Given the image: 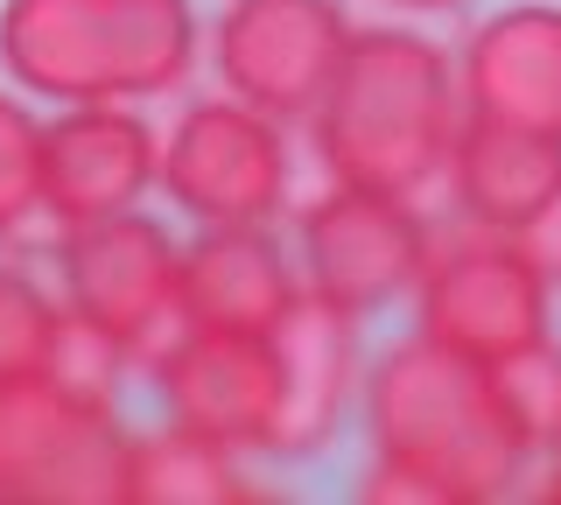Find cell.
<instances>
[{
  "instance_id": "6da1fadb",
  "label": "cell",
  "mask_w": 561,
  "mask_h": 505,
  "mask_svg": "<svg viewBox=\"0 0 561 505\" xmlns=\"http://www.w3.org/2000/svg\"><path fill=\"white\" fill-rule=\"evenodd\" d=\"M456 127H463L456 64L421 28H351L337 78L309 113L323 176L393 197H421L428 183H443Z\"/></svg>"
},
{
  "instance_id": "7a4b0ae2",
  "label": "cell",
  "mask_w": 561,
  "mask_h": 505,
  "mask_svg": "<svg viewBox=\"0 0 561 505\" xmlns=\"http://www.w3.org/2000/svg\"><path fill=\"white\" fill-rule=\"evenodd\" d=\"M365 443L386 463H408L443 492V505H491L519 492L526 463L540 457L505 414L491 365L449 352L435 337H400L365 372Z\"/></svg>"
},
{
  "instance_id": "3957f363",
  "label": "cell",
  "mask_w": 561,
  "mask_h": 505,
  "mask_svg": "<svg viewBox=\"0 0 561 505\" xmlns=\"http://www.w3.org/2000/svg\"><path fill=\"white\" fill-rule=\"evenodd\" d=\"M0 71L35 99H162L197 71L190 0H8Z\"/></svg>"
},
{
  "instance_id": "277c9868",
  "label": "cell",
  "mask_w": 561,
  "mask_h": 505,
  "mask_svg": "<svg viewBox=\"0 0 561 505\" xmlns=\"http://www.w3.org/2000/svg\"><path fill=\"white\" fill-rule=\"evenodd\" d=\"M0 505H134V435L113 393L64 372L0 379Z\"/></svg>"
},
{
  "instance_id": "5b68a950",
  "label": "cell",
  "mask_w": 561,
  "mask_h": 505,
  "mask_svg": "<svg viewBox=\"0 0 561 505\" xmlns=\"http://www.w3.org/2000/svg\"><path fill=\"white\" fill-rule=\"evenodd\" d=\"M57 288L84 323L119 337L127 372H148V379L197 330V317L183 302V246L140 204L113 211V218H92V225H64L57 232Z\"/></svg>"
},
{
  "instance_id": "8992f818",
  "label": "cell",
  "mask_w": 561,
  "mask_h": 505,
  "mask_svg": "<svg viewBox=\"0 0 561 505\" xmlns=\"http://www.w3.org/2000/svg\"><path fill=\"white\" fill-rule=\"evenodd\" d=\"M421 337L449 352L499 365L526 344L554 337V260L540 239L463 225L456 239H435L428 267L414 282Z\"/></svg>"
},
{
  "instance_id": "52a82bcc",
  "label": "cell",
  "mask_w": 561,
  "mask_h": 505,
  "mask_svg": "<svg viewBox=\"0 0 561 505\" xmlns=\"http://www.w3.org/2000/svg\"><path fill=\"white\" fill-rule=\"evenodd\" d=\"M295 253H302V288L323 302L351 309V317H379L400 295H414L421 267L435 253L428 218L414 211V197L393 190H358L330 183L316 204L295 218Z\"/></svg>"
},
{
  "instance_id": "ba28073f",
  "label": "cell",
  "mask_w": 561,
  "mask_h": 505,
  "mask_svg": "<svg viewBox=\"0 0 561 505\" xmlns=\"http://www.w3.org/2000/svg\"><path fill=\"white\" fill-rule=\"evenodd\" d=\"M162 197L190 225H274L288 204V141L280 119L245 99H197L162 134Z\"/></svg>"
},
{
  "instance_id": "9c48e42d",
  "label": "cell",
  "mask_w": 561,
  "mask_h": 505,
  "mask_svg": "<svg viewBox=\"0 0 561 505\" xmlns=\"http://www.w3.org/2000/svg\"><path fill=\"white\" fill-rule=\"evenodd\" d=\"M351 49V22L337 0H225L210 22V71L232 99L267 119H309L323 106Z\"/></svg>"
},
{
  "instance_id": "30bf717a",
  "label": "cell",
  "mask_w": 561,
  "mask_h": 505,
  "mask_svg": "<svg viewBox=\"0 0 561 505\" xmlns=\"http://www.w3.org/2000/svg\"><path fill=\"white\" fill-rule=\"evenodd\" d=\"M154 183H162V134L127 99L64 106L43 127V218L57 232L134 211Z\"/></svg>"
},
{
  "instance_id": "8fae6325",
  "label": "cell",
  "mask_w": 561,
  "mask_h": 505,
  "mask_svg": "<svg viewBox=\"0 0 561 505\" xmlns=\"http://www.w3.org/2000/svg\"><path fill=\"white\" fill-rule=\"evenodd\" d=\"M154 393H162L169 422L197 428L210 443H232L239 457H267L274 400H280L267 330H210V323H197L162 365H154Z\"/></svg>"
},
{
  "instance_id": "7c38bea8",
  "label": "cell",
  "mask_w": 561,
  "mask_h": 505,
  "mask_svg": "<svg viewBox=\"0 0 561 505\" xmlns=\"http://www.w3.org/2000/svg\"><path fill=\"white\" fill-rule=\"evenodd\" d=\"M267 344H274V372H280L267 457H280V463L316 457V449H330V435L344 428L351 393L365 387L358 317L302 288V295L288 302V317L267 330Z\"/></svg>"
},
{
  "instance_id": "4fadbf2b",
  "label": "cell",
  "mask_w": 561,
  "mask_h": 505,
  "mask_svg": "<svg viewBox=\"0 0 561 505\" xmlns=\"http://www.w3.org/2000/svg\"><path fill=\"white\" fill-rule=\"evenodd\" d=\"M443 183H449V204L463 225L519 232V239L548 246L554 225H561V134L463 113Z\"/></svg>"
},
{
  "instance_id": "5bb4252c",
  "label": "cell",
  "mask_w": 561,
  "mask_h": 505,
  "mask_svg": "<svg viewBox=\"0 0 561 505\" xmlns=\"http://www.w3.org/2000/svg\"><path fill=\"white\" fill-rule=\"evenodd\" d=\"M470 119L561 134V8H499L456 71Z\"/></svg>"
},
{
  "instance_id": "9a60e30c",
  "label": "cell",
  "mask_w": 561,
  "mask_h": 505,
  "mask_svg": "<svg viewBox=\"0 0 561 505\" xmlns=\"http://www.w3.org/2000/svg\"><path fill=\"white\" fill-rule=\"evenodd\" d=\"M302 295V274L267 225H197L183 246V302L210 330H274Z\"/></svg>"
},
{
  "instance_id": "2e32d148",
  "label": "cell",
  "mask_w": 561,
  "mask_h": 505,
  "mask_svg": "<svg viewBox=\"0 0 561 505\" xmlns=\"http://www.w3.org/2000/svg\"><path fill=\"white\" fill-rule=\"evenodd\" d=\"M253 484L239 470L232 443L169 422L154 435H134V505H245Z\"/></svg>"
},
{
  "instance_id": "e0dca14e",
  "label": "cell",
  "mask_w": 561,
  "mask_h": 505,
  "mask_svg": "<svg viewBox=\"0 0 561 505\" xmlns=\"http://www.w3.org/2000/svg\"><path fill=\"white\" fill-rule=\"evenodd\" d=\"M64 323V295H49L28 267L0 260V379L49 372V344Z\"/></svg>"
},
{
  "instance_id": "ac0fdd59",
  "label": "cell",
  "mask_w": 561,
  "mask_h": 505,
  "mask_svg": "<svg viewBox=\"0 0 561 505\" xmlns=\"http://www.w3.org/2000/svg\"><path fill=\"white\" fill-rule=\"evenodd\" d=\"M43 218V127L14 92H0V239Z\"/></svg>"
},
{
  "instance_id": "d6986e66",
  "label": "cell",
  "mask_w": 561,
  "mask_h": 505,
  "mask_svg": "<svg viewBox=\"0 0 561 505\" xmlns=\"http://www.w3.org/2000/svg\"><path fill=\"white\" fill-rule=\"evenodd\" d=\"M491 387H499L505 414L519 422V435L534 449H548V435L561 428V344H526V352L491 365Z\"/></svg>"
},
{
  "instance_id": "ffe728a7",
  "label": "cell",
  "mask_w": 561,
  "mask_h": 505,
  "mask_svg": "<svg viewBox=\"0 0 561 505\" xmlns=\"http://www.w3.org/2000/svg\"><path fill=\"white\" fill-rule=\"evenodd\" d=\"M540 498L561 505V428L548 435V449H540Z\"/></svg>"
},
{
  "instance_id": "44dd1931",
  "label": "cell",
  "mask_w": 561,
  "mask_h": 505,
  "mask_svg": "<svg viewBox=\"0 0 561 505\" xmlns=\"http://www.w3.org/2000/svg\"><path fill=\"white\" fill-rule=\"evenodd\" d=\"M386 8H408V14H449V8H463V0H386Z\"/></svg>"
},
{
  "instance_id": "7402d4cb",
  "label": "cell",
  "mask_w": 561,
  "mask_h": 505,
  "mask_svg": "<svg viewBox=\"0 0 561 505\" xmlns=\"http://www.w3.org/2000/svg\"><path fill=\"white\" fill-rule=\"evenodd\" d=\"M548 260H554V274H561V225H554V253Z\"/></svg>"
}]
</instances>
